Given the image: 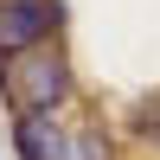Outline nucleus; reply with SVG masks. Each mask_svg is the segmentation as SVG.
Here are the masks:
<instances>
[{
  "mask_svg": "<svg viewBox=\"0 0 160 160\" xmlns=\"http://www.w3.org/2000/svg\"><path fill=\"white\" fill-rule=\"evenodd\" d=\"M0 90H7V102L19 115H51L71 96V64H64V51H51V38L45 45H26V51H7Z\"/></svg>",
  "mask_w": 160,
  "mask_h": 160,
  "instance_id": "1",
  "label": "nucleus"
},
{
  "mask_svg": "<svg viewBox=\"0 0 160 160\" xmlns=\"http://www.w3.org/2000/svg\"><path fill=\"white\" fill-rule=\"evenodd\" d=\"M58 0H0V51H26V45H45L58 32Z\"/></svg>",
  "mask_w": 160,
  "mask_h": 160,
  "instance_id": "2",
  "label": "nucleus"
},
{
  "mask_svg": "<svg viewBox=\"0 0 160 160\" xmlns=\"http://www.w3.org/2000/svg\"><path fill=\"white\" fill-rule=\"evenodd\" d=\"M19 160H71L64 135L51 128V115H19Z\"/></svg>",
  "mask_w": 160,
  "mask_h": 160,
  "instance_id": "3",
  "label": "nucleus"
}]
</instances>
